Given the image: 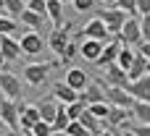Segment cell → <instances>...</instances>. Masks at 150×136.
<instances>
[{
    "label": "cell",
    "mask_w": 150,
    "mask_h": 136,
    "mask_svg": "<svg viewBox=\"0 0 150 136\" xmlns=\"http://www.w3.org/2000/svg\"><path fill=\"white\" fill-rule=\"evenodd\" d=\"M69 29H71V26H66V24H63L61 29H53V31H50V42H47V45H50V50H53L58 58L63 55L66 45L71 42V39H69Z\"/></svg>",
    "instance_id": "11"
},
{
    "label": "cell",
    "mask_w": 150,
    "mask_h": 136,
    "mask_svg": "<svg viewBox=\"0 0 150 136\" xmlns=\"http://www.w3.org/2000/svg\"><path fill=\"white\" fill-rule=\"evenodd\" d=\"M18 21H21L24 26H29L32 31H40V29H42V24H45V18H40V16H37V13H32L29 8L18 16Z\"/></svg>",
    "instance_id": "25"
},
{
    "label": "cell",
    "mask_w": 150,
    "mask_h": 136,
    "mask_svg": "<svg viewBox=\"0 0 150 136\" xmlns=\"http://www.w3.org/2000/svg\"><path fill=\"white\" fill-rule=\"evenodd\" d=\"M145 73H150V60H148V66H145Z\"/></svg>",
    "instance_id": "44"
},
{
    "label": "cell",
    "mask_w": 150,
    "mask_h": 136,
    "mask_svg": "<svg viewBox=\"0 0 150 136\" xmlns=\"http://www.w3.org/2000/svg\"><path fill=\"white\" fill-rule=\"evenodd\" d=\"M29 134H32V136H53V128H50V123H45V121H37V123L29 128Z\"/></svg>",
    "instance_id": "32"
},
{
    "label": "cell",
    "mask_w": 150,
    "mask_h": 136,
    "mask_svg": "<svg viewBox=\"0 0 150 136\" xmlns=\"http://www.w3.org/2000/svg\"><path fill=\"white\" fill-rule=\"evenodd\" d=\"M24 10H26V3L24 0H3V16H8V18L16 21Z\"/></svg>",
    "instance_id": "23"
},
{
    "label": "cell",
    "mask_w": 150,
    "mask_h": 136,
    "mask_svg": "<svg viewBox=\"0 0 150 136\" xmlns=\"http://www.w3.org/2000/svg\"><path fill=\"white\" fill-rule=\"evenodd\" d=\"M132 118L137 121V123H145V126H150V105L148 102H140V100H134V105H132Z\"/></svg>",
    "instance_id": "22"
},
{
    "label": "cell",
    "mask_w": 150,
    "mask_h": 136,
    "mask_svg": "<svg viewBox=\"0 0 150 136\" xmlns=\"http://www.w3.org/2000/svg\"><path fill=\"white\" fill-rule=\"evenodd\" d=\"M98 136H116V131H108V128H105V131H100Z\"/></svg>",
    "instance_id": "40"
},
{
    "label": "cell",
    "mask_w": 150,
    "mask_h": 136,
    "mask_svg": "<svg viewBox=\"0 0 150 136\" xmlns=\"http://www.w3.org/2000/svg\"><path fill=\"white\" fill-rule=\"evenodd\" d=\"M0 52H3L5 60H18V55H21L18 39L11 37V34H0Z\"/></svg>",
    "instance_id": "16"
},
{
    "label": "cell",
    "mask_w": 150,
    "mask_h": 136,
    "mask_svg": "<svg viewBox=\"0 0 150 136\" xmlns=\"http://www.w3.org/2000/svg\"><path fill=\"white\" fill-rule=\"evenodd\" d=\"M116 39L124 45V47H132V45H140L142 42V31H140V16H129L121 26V31L116 34Z\"/></svg>",
    "instance_id": "1"
},
{
    "label": "cell",
    "mask_w": 150,
    "mask_h": 136,
    "mask_svg": "<svg viewBox=\"0 0 150 136\" xmlns=\"http://www.w3.org/2000/svg\"><path fill=\"white\" fill-rule=\"evenodd\" d=\"M45 16L50 18L53 29L63 26V3L61 0H45Z\"/></svg>",
    "instance_id": "17"
},
{
    "label": "cell",
    "mask_w": 150,
    "mask_h": 136,
    "mask_svg": "<svg viewBox=\"0 0 150 136\" xmlns=\"http://www.w3.org/2000/svg\"><path fill=\"white\" fill-rule=\"evenodd\" d=\"M0 136H24L21 131H11V134H0Z\"/></svg>",
    "instance_id": "42"
},
{
    "label": "cell",
    "mask_w": 150,
    "mask_h": 136,
    "mask_svg": "<svg viewBox=\"0 0 150 136\" xmlns=\"http://www.w3.org/2000/svg\"><path fill=\"white\" fill-rule=\"evenodd\" d=\"M95 3H98V0H74V8H76L79 13H87V10L95 8Z\"/></svg>",
    "instance_id": "37"
},
{
    "label": "cell",
    "mask_w": 150,
    "mask_h": 136,
    "mask_svg": "<svg viewBox=\"0 0 150 136\" xmlns=\"http://www.w3.org/2000/svg\"><path fill=\"white\" fill-rule=\"evenodd\" d=\"M26 8H29L32 13H37L40 18H47V16H45V0H29Z\"/></svg>",
    "instance_id": "35"
},
{
    "label": "cell",
    "mask_w": 150,
    "mask_h": 136,
    "mask_svg": "<svg viewBox=\"0 0 150 136\" xmlns=\"http://www.w3.org/2000/svg\"><path fill=\"white\" fill-rule=\"evenodd\" d=\"M18 102L21 100H0V123H5L11 131H21L18 128Z\"/></svg>",
    "instance_id": "5"
},
{
    "label": "cell",
    "mask_w": 150,
    "mask_h": 136,
    "mask_svg": "<svg viewBox=\"0 0 150 136\" xmlns=\"http://www.w3.org/2000/svg\"><path fill=\"white\" fill-rule=\"evenodd\" d=\"M61 3H63V5H66V3H74V0H61Z\"/></svg>",
    "instance_id": "45"
},
{
    "label": "cell",
    "mask_w": 150,
    "mask_h": 136,
    "mask_svg": "<svg viewBox=\"0 0 150 136\" xmlns=\"http://www.w3.org/2000/svg\"><path fill=\"white\" fill-rule=\"evenodd\" d=\"M105 84V81H103ZM105 102L111 105V107H124V110H132V105H134V97L127 92V89H119V86H108L105 84Z\"/></svg>",
    "instance_id": "4"
},
{
    "label": "cell",
    "mask_w": 150,
    "mask_h": 136,
    "mask_svg": "<svg viewBox=\"0 0 150 136\" xmlns=\"http://www.w3.org/2000/svg\"><path fill=\"white\" fill-rule=\"evenodd\" d=\"M127 128H129V136H150V126L145 123H129Z\"/></svg>",
    "instance_id": "34"
},
{
    "label": "cell",
    "mask_w": 150,
    "mask_h": 136,
    "mask_svg": "<svg viewBox=\"0 0 150 136\" xmlns=\"http://www.w3.org/2000/svg\"><path fill=\"white\" fill-rule=\"evenodd\" d=\"M37 121H40L37 105H21V102H18V128H21V131H29Z\"/></svg>",
    "instance_id": "12"
},
{
    "label": "cell",
    "mask_w": 150,
    "mask_h": 136,
    "mask_svg": "<svg viewBox=\"0 0 150 136\" xmlns=\"http://www.w3.org/2000/svg\"><path fill=\"white\" fill-rule=\"evenodd\" d=\"M37 110H40V121L50 123V121L55 118V113H58V100H55V97H47V100H42V102L37 105Z\"/></svg>",
    "instance_id": "20"
},
{
    "label": "cell",
    "mask_w": 150,
    "mask_h": 136,
    "mask_svg": "<svg viewBox=\"0 0 150 136\" xmlns=\"http://www.w3.org/2000/svg\"><path fill=\"white\" fill-rule=\"evenodd\" d=\"M103 81H105L108 86L127 89V84H129V76H127V71H124V68H119V66L113 63V66H108V68H105V76H103Z\"/></svg>",
    "instance_id": "14"
},
{
    "label": "cell",
    "mask_w": 150,
    "mask_h": 136,
    "mask_svg": "<svg viewBox=\"0 0 150 136\" xmlns=\"http://www.w3.org/2000/svg\"><path fill=\"white\" fill-rule=\"evenodd\" d=\"M113 8L124 10V16H137V3H134V0H116Z\"/></svg>",
    "instance_id": "30"
},
{
    "label": "cell",
    "mask_w": 150,
    "mask_h": 136,
    "mask_svg": "<svg viewBox=\"0 0 150 136\" xmlns=\"http://www.w3.org/2000/svg\"><path fill=\"white\" fill-rule=\"evenodd\" d=\"M63 134H66V136H92L84 126H82V123H79V121H71V123L66 126V131H63Z\"/></svg>",
    "instance_id": "31"
},
{
    "label": "cell",
    "mask_w": 150,
    "mask_h": 136,
    "mask_svg": "<svg viewBox=\"0 0 150 136\" xmlns=\"http://www.w3.org/2000/svg\"><path fill=\"white\" fill-rule=\"evenodd\" d=\"M18 47H21V55H40L45 50V39L40 37V31H26L18 37Z\"/></svg>",
    "instance_id": "7"
},
{
    "label": "cell",
    "mask_w": 150,
    "mask_h": 136,
    "mask_svg": "<svg viewBox=\"0 0 150 136\" xmlns=\"http://www.w3.org/2000/svg\"><path fill=\"white\" fill-rule=\"evenodd\" d=\"M105 84H103V79L100 81H90L87 84V89L84 92H79V100L84 102V105H95V102H105Z\"/></svg>",
    "instance_id": "9"
},
{
    "label": "cell",
    "mask_w": 150,
    "mask_h": 136,
    "mask_svg": "<svg viewBox=\"0 0 150 136\" xmlns=\"http://www.w3.org/2000/svg\"><path fill=\"white\" fill-rule=\"evenodd\" d=\"M127 92H129L134 100L150 105V73H145V76L137 79V81H129V84H127Z\"/></svg>",
    "instance_id": "10"
},
{
    "label": "cell",
    "mask_w": 150,
    "mask_h": 136,
    "mask_svg": "<svg viewBox=\"0 0 150 136\" xmlns=\"http://www.w3.org/2000/svg\"><path fill=\"white\" fill-rule=\"evenodd\" d=\"M145 66H148V60L137 52L134 55V60H132V66H129V71H127V76H129V81H137V79H142L145 76Z\"/></svg>",
    "instance_id": "24"
},
{
    "label": "cell",
    "mask_w": 150,
    "mask_h": 136,
    "mask_svg": "<svg viewBox=\"0 0 150 136\" xmlns=\"http://www.w3.org/2000/svg\"><path fill=\"white\" fill-rule=\"evenodd\" d=\"M98 18L105 24V31L111 37H116L129 16H124V10H119V8H103V10H98Z\"/></svg>",
    "instance_id": "2"
},
{
    "label": "cell",
    "mask_w": 150,
    "mask_h": 136,
    "mask_svg": "<svg viewBox=\"0 0 150 136\" xmlns=\"http://www.w3.org/2000/svg\"><path fill=\"white\" fill-rule=\"evenodd\" d=\"M63 84H69L74 92H84L87 84H90V76H87V71H82V68H69Z\"/></svg>",
    "instance_id": "15"
},
{
    "label": "cell",
    "mask_w": 150,
    "mask_h": 136,
    "mask_svg": "<svg viewBox=\"0 0 150 136\" xmlns=\"http://www.w3.org/2000/svg\"><path fill=\"white\" fill-rule=\"evenodd\" d=\"M16 31H18V26H16V21L0 13V34H11V37H16Z\"/></svg>",
    "instance_id": "29"
},
{
    "label": "cell",
    "mask_w": 150,
    "mask_h": 136,
    "mask_svg": "<svg viewBox=\"0 0 150 136\" xmlns=\"http://www.w3.org/2000/svg\"><path fill=\"white\" fill-rule=\"evenodd\" d=\"M137 3V16H150V0H134Z\"/></svg>",
    "instance_id": "38"
},
{
    "label": "cell",
    "mask_w": 150,
    "mask_h": 136,
    "mask_svg": "<svg viewBox=\"0 0 150 136\" xmlns=\"http://www.w3.org/2000/svg\"><path fill=\"white\" fill-rule=\"evenodd\" d=\"M76 121H79V123H82V126H84V128H87V131H90L92 136H98L100 131H105V123H103V121H98L95 115H90L87 110H84V113H82Z\"/></svg>",
    "instance_id": "21"
},
{
    "label": "cell",
    "mask_w": 150,
    "mask_h": 136,
    "mask_svg": "<svg viewBox=\"0 0 150 136\" xmlns=\"http://www.w3.org/2000/svg\"><path fill=\"white\" fill-rule=\"evenodd\" d=\"M134 55H137V50H132V47H124V45H121L119 58H116V66H119V68H124V71H129V66H132Z\"/></svg>",
    "instance_id": "26"
},
{
    "label": "cell",
    "mask_w": 150,
    "mask_h": 136,
    "mask_svg": "<svg viewBox=\"0 0 150 136\" xmlns=\"http://www.w3.org/2000/svg\"><path fill=\"white\" fill-rule=\"evenodd\" d=\"M24 3H29V0H24Z\"/></svg>",
    "instance_id": "49"
},
{
    "label": "cell",
    "mask_w": 150,
    "mask_h": 136,
    "mask_svg": "<svg viewBox=\"0 0 150 136\" xmlns=\"http://www.w3.org/2000/svg\"><path fill=\"white\" fill-rule=\"evenodd\" d=\"M55 66H58V63H29V66H24V79H26V84L42 86V84L47 81V73H50Z\"/></svg>",
    "instance_id": "3"
},
{
    "label": "cell",
    "mask_w": 150,
    "mask_h": 136,
    "mask_svg": "<svg viewBox=\"0 0 150 136\" xmlns=\"http://www.w3.org/2000/svg\"><path fill=\"white\" fill-rule=\"evenodd\" d=\"M140 31H142V42H150V16H140Z\"/></svg>",
    "instance_id": "36"
},
{
    "label": "cell",
    "mask_w": 150,
    "mask_h": 136,
    "mask_svg": "<svg viewBox=\"0 0 150 136\" xmlns=\"http://www.w3.org/2000/svg\"><path fill=\"white\" fill-rule=\"evenodd\" d=\"M21 134H24V136H32V134H29V131H21Z\"/></svg>",
    "instance_id": "46"
},
{
    "label": "cell",
    "mask_w": 150,
    "mask_h": 136,
    "mask_svg": "<svg viewBox=\"0 0 150 136\" xmlns=\"http://www.w3.org/2000/svg\"><path fill=\"white\" fill-rule=\"evenodd\" d=\"M0 94L5 100H21V81L16 73H8L0 68Z\"/></svg>",
    "instance_id": "6"
},
{
    "label": "cell",
    "mask_w": 150,
    "mask_h": 136,
    "mask_svg": "<svg viewBox=\"0 0 150 136\" xmlns=\"http://www.w3.org/2000/svg\"><path fill=\"white\" fill-rule=\"evenodd\" d=\"M0 13H3V0H0Z\"/></svg>",
    "instance_id": "48"
},
{
    "label": "cell",
    "mask_w": 150,
    "mask_h": 136,
    "mask_svg": "<svg viewBox=\"0 0 150 136\" xmlns=\"http://www.w3.org/2000/svg\"><path fill=\"white\" fill-rule=\"evenodd\" d=\"M53 97H55L61 105H71V102L79 100V92H74L69 84H61V81H58V84L53 86Z\"/></svg>",
    "instance_id": "19"
},
{
    "label": "cell",
    "mask_w": 150,
    "mask_h": 136,
    "mask_svg": "<svg viewBox=\"0 0 150 136\" xmlns=\"http://www.w3.org/2000/svg\"><path fill=\"white\" fill-rule=\"evenodd\" d=\"M87 113L105 123V118H108V113H111V105H108V102H95V105H87Z\"/></svg>",
    "instance_id": "27"
},
{
    "label": "cell",
    "mask_w": 150,
    "mask_h": 136,
    "mask_svg": "<svg viewBox=\"0 0 150 136\" xmlns=\"http://www.w3.org/2000/svg\"><path fill=\"white\" fill-rule=\"evenodd\" d=\"M82 37H84V39H95V42H103V45L113 39V37L105 31V24H103L100 18L87 21V24H84V29H82Z\"/></svg>",
    "instance_id": "8"
},
{
    "label": "cell",
    "mask_w": 150,
    "mask_h": 136,
    "mask_svg": "<svg viewBox=\"0 0 150 136\" xmlns=\"http://www.w3.org/2000/svg\"><path fill=\"white\" fill-rule=\"evenodd\" d=\"M53 136H66V134H63V131H61V134H53Z\"/></svg>",
    "instance_id": "47"
},
{
    "label": "cell",
    "mask_w": 150,
    "mask_h": 136,
    "mask_svg": "<svg viewBox=\"0 0 150 136\" xmlns=\"http://www.w3.org/2000/svg\"><path fill=\"white\" fill-rule=\"evenodd\" d=\"M100 52H103V42H95V39H82V42H79V55H82L84 60L95 63V60L100 58Z\"/></svg>",
    "instance_id": "18"
},
{
    "label": "cell",
    "mask_w": 150,
    "mask_h": 136,
    "mask_svg": "<svg viewBox=\"0 0 150 136\" xmlns=\"http://www.w3.org/2000/svg\"><path fill=\"white\" fill-rule=\"evenodd\" d=\"M100 3H103L105 8H113V3H116V0H100Z\"/></svg>",
    "instance_id": "41"
},
{
    "label": "cell",
    "mask_w": 150,
    "mask_h": 136,
    "mask_svg": "<svg viewBox=\"0 0 150 136\" xmlns=\"http://www.w3.org/2000/svg\"><path fill=\"white\" fill-rule=\"evenodd\" d=\"M74 55H79V42H76V39L66 45V50H63V55H61V63H69Z\"/></svg>",
    "instance_id": "33"
},
{
    "label": "cell",
    "mask_w": 150,
    "mask_h": 136,
    "mask_svg": "<svg viewBox=\"0 0 150 136\" xmlns=\"http://www.w3.org/2000/svg\"><path fill=\"white\" fill-rule=\"evenodd\" d=\"M3 66H5V58H3V52H0V68H3Z\"/></svg>",
    "instance_id": "43"
},
{
    "label": "cell",
    "mask_w": 150,
    "mask_h": 136,
    "mask_svg": "<svg viewBox=\"0 0 150 136\" xmlns=\"http://www.w3.org/2000/svg\"><path fill=\"white\" fill-rule=\"evenodd\" d=\"M119 50H121V42L119 39H111V42H105L103 45V52H100V58L95 60L100 68H108V66H113L116 63V58H119Z\"/></svg>",
    "instance_id": "13"
},
{
    "label": "cell",
    "mask_w": 150,
    "mask_h": 136,
    "mask_svg": "<svg viewBox=\"0 0 150 136\" xmlns=\"http://www.w3.org/2000/svg\"><path fill=\"white\" fill-rule=\"evenodd\" d=\"M145 60H150V42H140V50H137Z\"/></svg>",
    "instance_id": "39"
},
{
    "label": "cell",
    "mask_w": 150,
    "mask_h": 136,
    "mask_svg": "<svg viewBox=\"0 0 150 136\" xmlns=\"http://www.w3.org/2000/svg\"><path fill=\"white\" fill-rule=\"evenodd\" d=\"M87 110V105L82 102V100H76V102H71V105H66V115H69V121H76L82 113Z\"/></svg>",
    "instance_id": "28"
}]
</instances>
